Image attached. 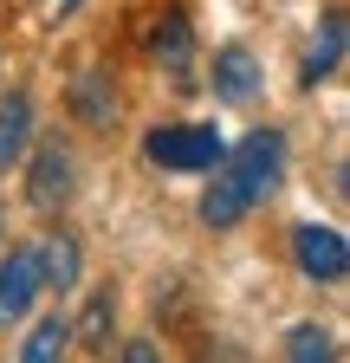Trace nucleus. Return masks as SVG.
Masks as SVG:
<instances>
[{
  "label": "nucleus",
  "instance_id": "nucleus-11",
  "mask_svg": "<svg viewBox=\"0 0 350 363\" xmlns=\"http://www.w3.org/2000/svg\"><path fill=\"white\" fill-rule=\"evenodd\" d=\"M72 344H84L91 357H111V344H117V292L111 286H98L84 298V311L72 318Z\"/></svg>",
  "mask_w": 350,
  "mask_h": 363
},
{
  "label": "nucleus",
  "instance_id": "nucleus-2",
  "mask_svg": "<svg viewBox=\"0 0 350 363\" xmlns=\"http://www.w3.org/2000/svg\"><path fill=\"white\" fill-rule=\"evenodd\" d=\"M143 156L175 175H208L227 156V136L214 123H156V130H143Z\"/></svg>",
  "mask_w": 350,
  "mask_h": 363
},
{
  "label": "nucleus",
  "instance_id": "nucleus-10",
  "mask_svg": "<svg viewBox=\"0 0 350 363\" xmlns=\"http://www.w3.org/2000/svg\"><path fill=\"white\" fill-rule=\"evenodd\" d=\"M65 104H72V117L84 130H111L117 123V84H111V72H78L72 91H65Z\"/></svg>",
  "mask_w": 350,
  "mask_h": 363
},
{
  "label": "nucleus",
  "instance_id": "nucleus-17",
  "mask_svg": "<svg viewBox=\"0 0 350 363\" xmlns=\"http://www.w3.org/2000/svg\"><path fill=\"white\" fill-rule=\"evenodd\" d=\"M33 7H39V20H52V26H59V20H72V13L84 7V0H33Z\"/></svg>",
  "mask_w": 350,
  "mask_h": 363
},
{
  "label": "nucleus",
  "instance_id": "nucleus-8",
  "mask_svg": "<svg viewBox=\"0 0 350 363\" xmlns=\"http://www.w3.org/2000/svg\"><path fill=\"white\" fill-rule=\"evenodd\" d=\"M208 91L221 104H253L259 98V59L247 52V45H221L214 65H208Z\"/></svg>",
  "mask_w": 350,
  "mask_h": 363
},
{
  "label": "nucleus",
  "instance_id": "nucleus-5",
  "mask_svg": "<svg viewBox=\"0 0 350 363\" xmlns=\"http://www.w3.org/2000/svg\"><path fill=\"white\" fill-rule=\"evenodd\" d=\"M33 305H39V259H33V247H13L0 259V331L26 325Z\"/></svg>",
  "mask_w": 350,
  "mask_h": 363
},
{
  "label": "nucleus",
  "instance_id": "nucleus-3",
  "mask_svg": "<svg viewBox=\"0 0 350 363\" xmlns=\"http://www.w3.org/2000/svg\"><path fill=\"white\" fill-rule=\"evenodd\" d=\"M33 156H20L26 162V201L39 208V214H59L65 201H72V189H78V162H72V150L59 143V136H46V143H26Z\"/></svg>",
  "mask_w": 350,
  "mask_h": 363
},
{
  "label": "nucleus",
  "instance_id": "nucleus-1",
  "mask_svg": "<svg viewBox=\"0 0 350 363\" xmlns=\"http://www.w3.org/2000/svg\"><path fill=\"white\" fill-rule=\"evenodd\" d=\"M208 175L214 182L201 189V220L214 227V234H234V227L286 182V130H273V123L247 130Z\"/></svg>",
  "mask_w": 350,
  "mask_h": 363
},
{
  "label": "nucleus",
  "instance_id": "nucleus-12",
  "mask_svg": "<svg viewBox=\"0 0 350 363\" xmlns=\"http://www.w3.org/2000/svg\"><path fill=\"white\" fill-rule=\"evenodd\" d=\"M33 143V98L26 91H7L0 98V169H13Z\"/></svg>",
  "mask_w": 350,
  "mask_h": 363
},
{
  "label": "nucleus",
  "instance_id": "nucleus-13",
  "mask_svg": "<svg viewBox=\"0 0 350 363\" xmlns=\"http://www.w3.org/2000/svg\"><path fill=\"white\" fill-rule=\"evenodd\" d=\"M279 357H286V363H344L337 331H331V325H312V318L286 331V350H279Z\"/></svg>",
  "mask_w": 350,
  "mask_h": 363
},
{
  "label": "nucleus",
  "instance_id": "nucleus-7",
  "mask_svg": "<svg viewBox=\"0 0 350 363\" xmlns=\"http://www.w3.org/2000/svg\"><path fill=\"white\" fill-rule=\"evenodd\" d=\"M33 259H39V292H78V279H84V247H78V234H65V227H52L46 234V247H33Z\"/></svg>",
  "mask_w": 350,
  "mask_h": 363
},
{
  "label": "nucleus",
  "instance_id": "nucleus-4",
  "mask_svg": "<svg viewBox=\"0 0 350 363\" xmlns=\"http://www.w3.org/2000/svg\"><path fill=\"white\" fill-rule=\"evenodd\" d=\"M292 266H298L312 286H344V272H350V240L337 234V227H324V220H298V227H292Z\"/></svg>",
  "mask_w": 350,
  "mask_h": 363
},
{
  "label": "nucleus",
  "instance_id": "nucleus-16",
  "mask_svg": "<svg viewBox=\"0 0 350 363\" xmlns=\"http://www.w3.org/2000/svg\"><path fill=\"white\" fill-rule=\"evenodd\" d=\"M117 363H162V350H156V344H149V337H130V344H123V357H117Z\"/></svg>",
  "mask_w": 350,
  "mask_h": 363
},
{
  "label": "nucleus",
  "instance_id": "nucleus-6",
  "mask_svg": "<svg viewBox=\"0 0 350 363\" xmlns=\"http://www.w3.org/2000/svg\"><path fill=\"white\" fill-rule=\"evenodd\" d=\"M344 45H350V20L331 7L324 20H318V33H312V45H305V59H298V84L305 91H318V84H331L337 72H344Z\"/></svg>",
  "mask_w": 350,
  "mask_h": 363
},
{
  "label": "nucleus",
  "instance_id": "nucleus-9",
  "mask_svg": "<svg viewBox=\"0 0 350 363\" xmlns=\"http://www.w3.org/2000/svg\"><path fill=\"white\" fill-rule=\"evenodd\" d=\"M149 52L175 72V84H182V91L195 84V78H188V72H195V65H188V59H195V33H188V13H182V7H169V13L149 26Z\"/></svg>",
  "mask_w": 350,
  "mask_h": 363
},
{
  "label": "nucleus",
  "instance_id": "nucleus-15",
  "mask_svg": "<svg viewBox=\"0 0 350 363\" xmlns=\"http://www.w3.org/2000/svg\"><path fill=\"white\" fill-rule=\"evenodd\" d=\"M195 363H253V357H247L234 337H201V344H195Z\"/></svg>",
  "mask_w": 350,
  "mask_h": 363
},
{
  "label": "nucleus",
  "instance_id": "nucleus-14",
  "mask_svg": "<svg viewBox=\"0 0 350 363\" xmlns=\"http://www.w3.org/2000/svg\"><path fill=\"white\" fill-rule=\"evenodd\" d=\"M65 350H72V318H39V325L26 331V344H20V363H65Z\"/></svg>",
  "mask_w": 350,
  "mask_h": 363
}]
</instances>
